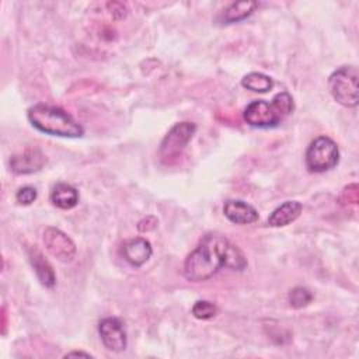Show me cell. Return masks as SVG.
<instances>
[{
	"label": "cell",
	"mask_w": 359,
	"mask_h": 359,
	"mask_svg": "<svg viewBox=\"0 0 359 359\" xmlns=\"http://www.w3.org/2000/svg\"><path fill=\"white\" fill-rule=\"evenodd\" d=\"M222 268L244 271L247 268V258L243 251L224 236L208 233L185 258L184 276L191 282H203Z\"/></svg>",
	"instance_id": "1"
},
{
	"label": "cell",
	"mask_w": 359,
	"mask_h": 359,
	"mask_svg": "<svg viewBox=\"0 0 359 359\" xmlns=\"http://www.w3.org/2000/svg\"><path fill=\"white\" fill-rule=\"evenodd\" d=\"M27 118L39 132L59 137H81L83 126L63 108L49 104H35L28 108Z\"/></svg>",
	"instance_id": "2"
},
{
	"label": "cell",
	"mask_w": 359,
	"mask_h": 359,
	"mask_svg": "<svg viewBox=\"0 0 359 359\" xmlns=\"http://www.w3.org/2000/svg\"><path fill=\"white\" fill-rule=\"evenodd\" d=\"M294 109V101L287 91L278 93L271 101H252L244 112V121L252 128H273L287 118Z\"/></svg>",
	"instance_id": "3"
},
{
	"label": "cell",
	"mask_w": 359,
	"mask_h": 359,
	"mask_svg": "<svg viewBox=\"0 0 359 359\" xmlns=\"http://www.w3.org/2000/svg\"><path fill=\"white\" fill-rule=\"evenodd\" d=\"M359 73L355 66H341L328 77V90L332 98L348 108L359 101Z\"/></svg>",
	"instance_id": "4"
},
{
	"label": "cell",
	"mask_w": 359,
	"mask_h": 359,
	"mask_svg": "<svg viewBox=\"0 0 359 359\" xmlns=\"http://www.w3.org/2000/svg\"><path fill=\"white\" fill-rule=\"evenodd\" d=\"M306 167L310 172H325L339 161V149L328 136L316 137L306 150Z\"/></svg>",
	"instance_id": "5"
},
{
	"label": "cell",
	"mask_w": 359,
	"mask_h": 359,
	"mask_svg": "<svg viewBox=\"0 0 359 359\" xmlns=\"http://www.w3.org/2000/svg\"><path fill=\"white\" fill-rule=\"evenodd\" d=\"M196 132V125L192 122H180L175 123L168 133L164 136L160 144V157L163 160H171L180 157L188 142Z\"/></svg>",
	"instance_id": "6"
},
{
	"label": "cell",
	"mask_w": 359,
	"mask_h": 359,
	"mask_svg": "<svg viewBox=\"0 0 359 359\" xmlns=\"http://www.w3.org/2000/svg\"><path fill=\"white\" fill-rule=\"evenodd\" d=\"M43 244L48 252L60 262H72L76 257V244L60 229L46 227L43 231Z\"/></svg>",
	"instance_id": "7"
},
{
	"label": "cell",
	"mask_w": 359,
	"mask_h": 359,
	"mask_svg": "<svg viewBox=\"0 0 359 359\" xmlns=\"http://www.w3.org/2000/svg\"><path fill=\"white\" fill-rule=\"evenodd\" d=\"M98 334L102 345L112 352H122L126 348L128 338L123 324L116 317L102 318L98 324Z\"/></svg>",
	"instance_id": "8"
},
{
	"label": "cell",
	"mask_w": 359,
	"mask_h": 359,
	"mask_svg": "<svg viewBox=\"0 0 359 359\" xmlns=\"http://www.w3.org/2000/svg\"><path fill=\"white\" fill-rule=\"evenodd\" d=\"M45 163L46 157L39 149H27L10 158V168L14 174L27 175L42 170Z\"/></svg>",
	"instance_id": "9"
},
{
	"label": "cell",
	"mask_w": 359,
	"mask_h": 359,
	"mask_svg": "<svg viewBox=\"0 0 359 359\" xmlns=\"http://www.w3.org/2000/svg\"><path fill=\"white\" fill-rule=\"evenodd\" d=\"M223 213L234 224H252L258 220L257 209L241 199L226 201Z\"/></svg>",
	"instance_id": "10"
},
{
	"label": "cell",
	"mask_w": 359,
	"mask_h": 359,
	"mask_svg": "<svg viewBox=\"0 0 359 359\" xmlns=\"http://www.w3.org/2000/svg\"><path fill=\"white\" fill-rule=\"evenodd\" d=\"M153 254V248L150 241L143 237H135L126 240L122 245L123 258L133 266H142L146 264Z\"/></svg>",
	"instance_id": "11"
},
{
	"label": "cell",
	"mask_w": 359,
	"mask_h": 359,
	"mask_svg": "<svg viewBox=\"0 0 359 359\" xmlns=\"http://www.w3.org/2000/svg\"><path fill=\"white\" fill-rule=\"evenodd\" d=\"M28 259L41 285L45 287H53L56 283V275L43 254L36 247H31L28 248Z\"/></svg>",
	"instance_id": "12"
},
{
	"label": "cell",
	"mask_w": 359,
	"mask_h": 359,
	"mask_svg": "<svg viewBox=\"0 0 359 359\" xmlns=\"http://www.w3.org/2000/svg\"><path fill=\"white\" fill-rule=\"evenodd\" d=\"M302 210H303V205L300 202L286 201L272 210V213L268 216L266 223L271 227L287 226L289 223L294 222L300 216Z\"/></svg>",
	"instance_id": "13"
},
{
	"label": "cell",
	"mask_w": 359,
	"mask_h": 359,
	"mask_svg": "<svg viewBox=\"0 0 359 359\" xmlns=\"http://www.w3.org/2000/svg\"><path fill=\"white\" fill-rule=\"evenodd\" d=\"M50 202L63 210L73 209L79 203V192L67 182H57L50 191Z\"/></svg>",
	"instance_id": "14"
},
{
	"label": "cell",
	"mask_w": 359,
	"mask_h": 359,
	"mask_svg": "<svg viewBox=\"0 0 359 359\" xmlns=\"http://www.w3.org/2000/svg\"><path fill=\"white\" fill-rule=\"evenodd\" d=\"M258 7L257 1H236L231 3L223 13V22L224 24H231V22H238L247 18L254 13V10Z\"/></svg>",
	"instance_id": "15"
},
{
	"label": "cell",
	"mask_w": 359,
	"mask_h": 359,
	"mask_svg": "<svg viewBox=\"0 0 359 359\" xmlns=\"http://www.w3.org/2000/svg\"><path fill=\"white\" fill-rule=\"evenodd\" d=\"M241 86L254 93H268L273 87V80L258 72H251L241 79Z\"/></svg>",
	"instance_id": "16"
},
{
	"label": "cell",
	"mask_w": 359,
	"mask_h": 359,
	"mask_svg": "<svg viewBox=\"0 0 359 359\" xmlns=\"http://www.w3.org/2000/svg\"><path fill=\"white\" fill-rule=\"evenodd\" d=\"M311 300H313L311 292L303 286L293 287L287 294L289 306L293 309H303V307L309 306L311 303Z\"/></svg>",
	"instance_id": "17"
},
{
	"label": "cell",
	"mask_w": 359,
	"mask_h": 359,
	"mask_svg": "<svg viewBox=\"0 0 359 359\" xmlns=\"http://www.w3.org/2000/svg\"><path fill=\"white\" fill-rule=\"evenodd\" d=\"M217 306L209 300H198L192 306V314L198 320H210L217 314Z\"/></svg>",
	"instance_id": "18"
},
{
	"label": "cell",
	"mask_w": 359,
	"mask_h": 359,
	"mask_svg": "<svg viewBox=\"0 0 359 359\" xmlns=\"http://www.w3.org/2000/svg\"><path fill=\"white\" fill-rule=\"evenodd\" d=\"M38 196V192L34 187H22L17 191L15 194V201L20 203V205H31Z\"/></svg>",
	"instance_id": "19"
},
{
	"label": "cell",
	"mask_w": 359,
	"mask_h": 359,
	"mask_svg": "<svg viewBox=\"0 0 359 359\" xmlns=\"http://www.w3.org/2000/svg\"><path fill=\"white\" fill-rule=\"evenodd\" d=\"M341 201H342V203H344V202L356 203V202H358V185H356V184H352V185L346 187V188L344 189V192H342Z\"/></svg>",
	"instance_id": "20"
},
{
	"label": "cell",
	"mask_w": 359,
	"mask_h": 359,
	"mask_svg": "<svg viewBox=\"0 0 359 359\" xmlns=\"http://www.w3.org/2000/svg\"><path fill=\"white\" fill-rule=\"evenodd\" d=\"M70 356H86V358H91L90 353H86V352H81V351H74V352H69L65 355V358H70Z\"/></svg>",
	"instance_id": "21"
}]
</instances>
